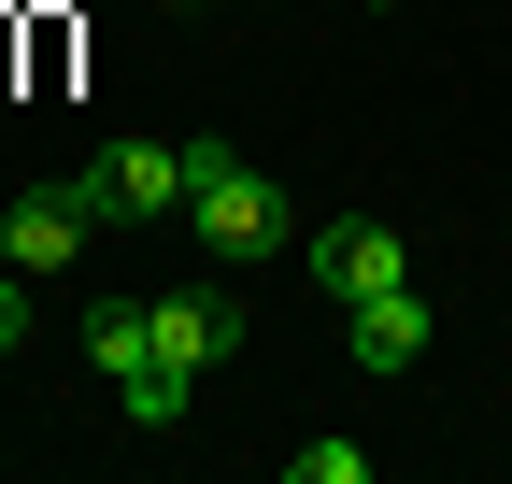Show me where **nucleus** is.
Instances as JSON below:
<instances>
[{
	"label": "nucleus",
	"instance_id": "f03ea898",
	"mask_svg": "<svg viewBox=\"0 0 512 484\" xmlns=\"http://www.w3.org/2000/svg\"><path fill=\"white\" fill-rule=\"evenodd\" d=\"M0 214H15V271H57V257H86V228L114 200H100V171H86V186H29V200H0Z\"/></svg>",
	"mask_w": 512,
	"mask_h": 484
},
{
	"label": "nucleus",
	"instance_id": "f257e3e1",
	"mask_svg": "<svg viewBox=\"0 0 512 484\" xmlns=\"http://www.w3.org/2000/svg\"><path fill=\"white\" fill-rule=\"evenodd\" d=\"M185 228L214 242V257H285V228H299V200L271 186V171H256L242 143H185Z\"/></svg>",
	"mask_w": 512,
	"mask_h": 484
},
{
	"label": "nucleus",
	"instance_id": "6e6552de",
	"mask_svg": "<svg viewBox=\"0 0 512 484\" xmlns=\"http://www.w3.org/2000/svg\"><path fill=\"white\" fill-rule=\"evenodd\" d=\"M114 399H128V428H185V399H200V385H185V371H128Z\"/></svg>",
	"mask_w": 512,
	"mask_h": 484
},
{
	"label": "nucleus",
	"instance_id": "1a4fd4ad",
	"mask_svg": "<svg viewBox=\"0 0 512 484\" xmlns=\"http://www.w3.org/2000/svg\"><path fill=\"white\" fill-rule=\"evenodd\" d=\"M356 470H370V442H299L285 456V484H356Z\"/></svg>",
	"mask_w": 512,
	"mask_h": 484
},
{
	"label": "nucleus",
	"instance_id": "0eeeda50",
	"mask_svg": "<svg viewBox=\"0 0 512 484\" xmlns=\"http://www.w3.org/2000/svg\"><path fill=\"white\" fill-rule=\"evenodd\" d=\"M86 371H157V299H86Z\"/></svg>",
	"mask_w": 512,
	"mask_h": 484
},
{
	"label": "nucleus",
	"instance_id": "39448f33",
	"mask_svg": "<svg viewBox=\"0 0 512 484\" xmlns=\"http://www.w3.org/2000/svg\"><path fill=\"white\" fill-rule=\"evenodd\" d=\"M100 200L114 214H185V143H114L100 157Z\"/></svg>",
	"mask_w": 512,
	"mask_h": 484
},
{
	"label": "nucleus",
	"instance_id": "423d86ee",
	"mask_svg": "<svg viewBox=\"0 0 512 484\" xmlns=\"http://www.w3.org/2000/svg\"><path fill=\"white\" fill-rule=\"evenodd\" d=\"M413 356H427V299H413V285L356 299V371H413Z\"/></svg>",
	"mask_w": 512,
	"mask_h": 484
},
{
	"label": "nucleus",
	"instance_id": "9d476101",
	"mask_svg": "<svg viewBox=\"0 0 512 484\" xmlns=\"http://www.w3.org/2000/svg\"><path fill=\"white\" fill-rule=\"evenodd\" d=\"M15 342H29V285L0 271V356H15Z\"/></svg>",
	"mask_w": 512,
	"mask_h": 484
},
{
	"label": "nucleus",
	"instance_id": "20e7f679",
	"mask_svg": "<svg viewBox=\"0 0 512 484\" xmlns=\"http://www.w3.org/2000/svg\"><path fill=\"white\" fill-rule=\"evenodd\" d=\"M313 285H328L342 314H356V299L413 285V257H399V228H328V242H313Z\"/></svg>",
	"mask_w": 512,
	"mask_h": 484
},
{
	"label": "nucleus",
	"instance_id": "7ed1b4c3",
	"mask_svg": "<svg viewBox=\"0 0 512 484\" xmlns=\"http://www.w3.org/2000/svg\"><path fill=\"white\" fill-rule=\"evenodd\" d=\"M242 342V299H214V285H185V299H157V371H185L200 385L214 356Z\"/></svg>",
	"mask_w": 512,
	"mask_h": 484
},
{
	"label": "nucleus",
	"instance_id": "9b49d317",
	"mask_svg": "<svg viewBox=\"0 0 512 484\" xmlns=\"http://www.w3.org/2000/svg\"><path fill=\"white\" fill-rule=\"evenodd\" d=\"M0 271H15V214H0Z\"/></svg>",
	"mask_w": 512,
	"mask_h": 484
}]
</instances>
